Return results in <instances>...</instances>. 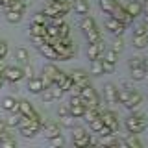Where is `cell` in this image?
Listing matches in <instances>:
<instances>
[{"mask_svg":"<svg viewBox=\"0 0 148 148\" xmlns=\"http://www.w3.org/2000/svg\"><path fill=\"white\" fill-rule=\"evenodd\" d=\"M124 126H126L128 133H135V135H139L141 132H145V130H146L148 119L143 113H133V115H130V117L124 120Z\"/></svg>","mask_w":148,"mask_h":148,"instance_id":"6da1fadb","label":"cell"},{"mask_svg":"<svg viewBox=\"0 0 148 148\" xmlns=\"http://www.w3.org/2000/svg\"><path fill=\"white\" fill-rule=\"evenodd\" d=\"M2 76H4V80L9 82V83H17L24 78V72H22L21 67H6L4 72H2Z\"/></svg>","mask_w":148,"mask_h":148,"instance_id":"7a4b0ae2","label":"cell"},{"mask_svg":"<svg viewBox=\"0 0 148 148\" xmlns=\"http://www.w3.org/2000/svg\"><path fill=\"white\" fill-rule=\"evenodd\" d=\"M91 141V133H87L83 128H76L72 133V143L74 146H89Z\"/></svg>","mask_w":148,"mask_h":148,"instance_id":"3957f363","label":"cell"},{"mask_svg":"<svg viewBox=\"0 0 148 148\" xmlns=\"http://www.w3.org/2000/svg\"><path fill=\"white\" fill-rule=\"evenodd\" d=\"M106 28H108L113 35H122L124 32H126V24L120 22V21H117V18H113L111 15L106 18Z\"/></svg>","mask_w":148,"mask_h":148,"instance_id":"277c9868","label":"cell"},{"mask_svg":"<svg viewBox=\"0 0 148 148\" xmlns=\"http://www.w3.org/2000/svg\"><path fill=\"white\" fill-rule=\"evenodd\" d=\"M109 15L113 17V18H117V21H120V22H124V24H130V22L133 21V18H132V17L128 15L126 8H124L122 4H119V2H117V6L113 8V11H111Z\"/></svg>","mask_w":148,"mask_h":148,"instance_id":"5b68a950","label":"cell"},{"mask_svg":"<svg viewBox=\"0 0 148 148\" xmlns=\"http://www.w3.org/2000/svg\"><path fill=\"white\" fill-rule=\"evenodd\" d=\"M100 117H102V120H104L106 126L111 128V132H113V133L119 132V119H117V115H115L113 111H106V109H104V111L100 113Z\"/></svg>","mask_w":148,"mask_h":148,"instance_id":"8992f818","label":"cell"},{"mask_svg":"<svg viewBox=\"0 0 148 148\" xmlns=\"http://www.w3.org/2000/svg\"><path fill=\"white\" fill-rule=\"evenodd\" d=\"M41 132H43L45 137L52 139L54 135H59V124L54 122V120H45V124L41 126Z\"/></svg>","mask_w":148,"mask_h":148,"instance_id":"52a82bcc","label":"cell"},{"mask_svg":"<svg viewBox=\"0 0 148 148\" xmlns=\"http://www.w3.org/2000/svg\"><path fill=\"white\" fill-rule=\"evenodd\" d=\"M104 100L108 104H119V89L113 83H108L104 87Z\"/></svg>","mask_w":148,"mask_h":148,"instance_id":"ba28073f","label":"cell"},{"mask_svg":"<svg viewBox=\"0 0 148 148\" xmlns=\"http://www.w3.org/2000/svg\"><path fill=\"white\" fill-rule=\"evenodd\" d=\"M106 52V46L104 43H89V48H87V58L89 59H96V58H102Z\"/></svg>","mask_w":148,"mask_h":148,"instance_id":"9c48e42d","label":"cell"},{"mask_svg":"<svg viewBox=\"0 0 148 148\" xmlns=\"http://www.w3.org/2000/svg\"><path fill=\"white\" fill-rule=\"evenodd\" d=\"M45 89V85H43V80H41V76L37 78V76H32V78H28V91L30 92H34V95H41Z\"/></svg>","mask_w":148,"mask_h":148,"instance_id":"30bf717a","label":"cell"},{"mask_svg":"<svg viewBox=\"0 0 148 148\" xmlns=\"http://www.w3.org/2000/svg\"><path fill=\"white\" fill-rule=\"evenodd\" d=\"M71 76H72L74 83H78L80 87L89 85V76H87V72H85V71H82V69H78V71H72V72H71Z\"/></svg>","mask_w":148,"mask_h":148,"instance_id":"8fae6325","label":"cell"},{"mask_svg":"<svg viewBox=\"0 0 148 148\" xmlns=\"http://www.w3.org/2000/svg\"><path fill=\"white\" fill-rule=\"evenodd\" d=\"M126 11H128V15L132 17V18H135L139 15H143V4L139 2V0H132L130 4H126Z\"/></svg>","mask_w":148,"mask_h":148,"instance_id":"7c38bea8","label":"cell"},{"mask_svg":"<svg viewBox=\"0 0 148 148\" xmlns=\"http://www.w3.org/2000/svg\"><path fill=\"white\" fill-rule=\"evenodd\" d=\"M37 48H39V52L43 54L46 59H52V61H56V59H59V58H58V52L54 50V46L50 45V43H45V45L37 46Z\"/></svg>","mask_w":148,"mask_h":148,"instance_id":"4fadbf2b","label":"cell"},{"mask_svg":"<svg viewBox=\"0 0 148 148\" xmlns=\"http://www.w3.org/2000/svg\"><path fill=\"white\" fill-rule=\"evenodd\" d=\"M141 102H143V96L139 95L137 91H132V95H130V100H128L124 106H126L130 111H133V109H137L139 106H141Z\"/></svg>","mask_w":148,"mask_h":148,"instance_id":"5bb4252c","label":"cell"},{"mask_svg":"<svg viewBox=\"0 0 148 148\" xmlns=\"http://www.w3.org/2000/svg\"><path fill=\"white\" fill-rule=\"evenodd\" d=\"M18 113H21L22 117H32V115H35L37 111L34 109V106H32L28 100H21L18 102Z\"/></svg>","mask_w":148,"mask_h":148,"instance_id":"9a60e30c","label":"cell"},{"mask_svg":"<svg viewBox=\"0 0 148 148\" xmlns=\"http://www.w3.org/2000/svg\"><path fill=\"white\" fill-rule=\"evenodd\" d=\"M2 109L6 111H13V113H18V100H15L13 96H6L2 100ZM21 115V113H18Z\"/></svg>","mask_w":148,"mask_h":148,"instance_id":"2e32d148","label":"cell"},{"mask_svg":"<svg viewBox=\"0 0 148 148\" xmlns=\"http://www.w3.org/2000/svg\"><path fill=\"white\" fill-rule=\"evenodd\" d=\"M72 9L78 15H87V13H89V2H87V0H74Z\"/></svg>","mask_w":148,"mask_h":148,"instance_id":"e0dca14e","label":"cell"},{"mask_svg":"<svg viewBox=\"0 0 148 148\" xmlns=\"http://www.w3.org/2000/svg\"><path fill=\"white\" fill-rule=\"evenodd\" d=\"M83 34H85V37H87L89 43H100V41H102V32L96 26L91 28V30H87V32H83Z\"/></svg>","mask_w":148,"mask_h":148,"instance_id":"ac0fdd59","label":"cell"},{"mask_svg":"<svg viewBox=\"0 0 148 148\" xmlns=\"http://www.w3.org/2000/svg\"><path fill=\"white\" fill-rule=\"evenodd\" d=\"M95 18H92L91 15H83L80 18V28H82V32H87V30H91V28H95Z\"/></svg>","mask_w":148,"mask_h":148,"instance_id":"d6986e66","label":"cell"},{"mask_svg":"<svg viewBox=\"0 0 148 148\" xmlns=\"http://www.w3.org/2000/svg\"><path fill=\"white\" fill-rule=\"evenodd\" d=\"M22 18V13L15 11V9H6V21L9 24H17V22H21Z\"/></svg>","mask_w":148,"mask_h":148,"instance_id":"ffe728a7","label":"cell"},{"mask_svg":"<svg viewBox=\"0 0 148 148\" xmlns=\"http://www.w3.org/2000/svg\"><path fill=\"white\" fill-rule=\"evenodd\" d=\"M130 74H132V80H135V82H141V80H145V78H146V71L143 67L130 69Z\"/></svg>","mask_w":148,"mask_h":148,"instance_id":"44dd1931","label":"cell"},{"mask_svg":"<svg viewBox=\"0 0 148 148\" xmlns=\"http://www.w3.org/2000/svg\"><path fill=\"white\" fill-rule=\"evenodd\" d=\"M91 72L100 76L104 74V65H102V58H96V59H91Z\"/></svg>","mask_w":148,"mask_h":148,"instance_id":"7402d4cb","label":"cell"},{"mask_svg":"<svg viewBox=\"0 0 148 148\" xmlns=\"http://www.w3.org/2000/svg\"><path fill=\"white\" fill-rule=\"evenodd\" d=\"M115 6H117V0H100V9L106 13V15H109Z\"/></svg>","mask_w":148,"mask_h":148,"instance_id":"603a6c76","label":"cell"},{"mask_svg":"<svg viewBox=\"0 0 148 148\" xmlns=\"http://www.w3.org/2000/svg\"><path fill=\"white\" fill-rule=\"evenodd\" d=\"M58 72H59V69L56 67V65H52V63H48V65H45V67H43V74H45L46 78H50L52 82H54V76Z\"/></svg>","mask_w":148,"mask_h":148,"instance_id":"cb8c5ba5","label":"cell"},{"mask_svg":"<svg viewBox=\"0 0 148 148\" xmlns=\"http://www.w3.org/2000/svg\"><path fill=\"white\" fill-rule=\"evenodd\" d=\"M0 146H17V141L11 135H8V132L0 133Z\"/></svg>","mask_w":148,"mask_h":148,"instance_id":"d4e9b609","label":"cell"},{"mask_svg":"<svg viewBox=\"0 0 148 148\" xmlns=\"http://www.w3.org/2000/svg\"><path fill=\"white\" fill-rule=\"evenodd\" d=\"M30 35H45L46 37V26L45 24H35V22H32Z\"/></svg>","mask_w":148,"mask_h":148,"instance_id":"484cf974","label":"cell"},{"mask_svg":"<svg viewBox=\"0 0 148 148\" xmlns=\"http://www.w3.org/2000/svg\"><path fill=\"white\" fill-rule=\"evenodd\" d=\"M148 45V35H133V46L143 50Z\"/></svg>","mask_w":148,"mask_h":148,"instance_id":"4316f807","label":"cell"},{"mask_svg":"<svg viewBox=\"0 0 148 148\" xmlns=\"http://www.w3.org/2000/svg\"><path fill=\"white\" fill-rule=\"evenodd\" d=\"M59 122H61L65 128H74V124H76V117H72L71 113L63 115V117H59Z\"/></svg>","mask_w":148,"mask_h":148,"instance_id":"83f0119b","label":"cell"},{"mask_svg":"<svg viewBox=\"0 0 148 148\" xmlns=\"http://www.w3.org/2000/svg\"><path fill=\"white\" fill-rule=\"evenodd\" d=\"M122 48H124V41L120 39V35H115L113 43H111V50L117 52V54H120V52H122Z\"/></svg>","mask_w":148,"mask_h":148,"instance_id":"f1b7e54d","label":"cell"},{"mask_svg":"<svg viewBox=\"0 0 148 148\" xmlns=\"http://www.w3.org/2000/svg\"><path fill=\"white\" fill-rule=\"evenodd\" d=\"M83 113H85V106L83 104H76V106H71V115L76 119L83 117Z\"/></svg>","mask_w":148,"mask_h":148,"instance_id":"f546056e","label":"cell"},{"mask_svg":"<svg viewBox=\"0 0 148 148\" xmlns=\"http://www.w3.org/2000/svg\"><path fill=\"white\" fill-rule=\"evenodd\" d=\"M102 126H104V120H102V117H96V119L89 120V128H91L95 133H98L100 130H102Z\"/></svg>","mask_w":148,"mask_h":148,"instance_id":"4dcf8cb0","label":"cell"},{"mask_svg":"<svg viewBox=\"0 0 148 148\" xmlns=\"http://www.w3.org/2000/svg\"><path fill=\"white\" fill-rule=\"evenodd\" d=\"M32 22H35V24H45L46 26L50 22V17L45 15V13L41 11V13H35V17H34V21H32Z\"/></svg>","mask_w":148,"mask_h":148,"instance_id":"1f68e13d","label":"cell"},{"mask_svg":"<svg viewBox=\"0 0 148 148\" xmlns=\"http://www.w3.org/2000/svg\"><path fill=\"white\" fill-rule=\"evenodd\" d=\"M8 9H15V11H18V13H24L26 11V0H15Z\"/></svg>","mask_w":148,"mask_h":148,"instance_id":"d6a6232c","label":"cell"},{"mask_svg":"<svg viewBox=\"0 0 148 148\" xmlns=\"http://www.w3.org/2000/svg\"><path fill=\"white\" fill-rule=\"evenodd\" d=\"M124 141H126V146H135V148H141V146H143V143L137 139L135 133H130V137L124 139Z\"/></svg>","mask_w":148,"mask_h":148,"instance_id":"836d02e7","label":"cell"},{"mask_svg":"<svg viewBox=\"0 0 148 148\" xmlns=\"http://www.w3.org/2000/svg\"><path fill=\"white\" fill-rule=\"evenodd\" d=\"M15 56H17V59L21 63H28V58H30V54H28V50L26 48H17V52H15Z\"/></svg>","mask_w":148,"mask_h":148,"instance_id":"e575fe53","label":"cell"},{"mask_svg":"<svg viewBox=\"0 0 148 148\" xmlns=\"http://www.w3.org/2000/svg\"><path fill=\"white\" fill-rule=\"evenodd\" d=\"M58 37L59 39H63V37H71V28H69V24H63L58 26Z\"/></svg>","mask_w":148,"mask_h":148,"instance_id":"d590c367","label":"cell"},{"mask_svg":"<svg viewBox=\"0 0 148 148\" xmlns=\"http://www.w3.org/2000/svg\"><path fill=\"white\" fill-rule=\"evenodd\" d=\"M50 91H52V95H54V100H58V98H61L63 96V89H61V85H58V83H52V87H50Z\"/></svg>","mask_w":148,"mask_h":148,"instance_id":"8d00e7d4","label":"cell"},{"mask_svg":"<svg viewBox=\"0 0 148 148\" xmlns=\"http://www.w3.org/2000/svg\"><path fill=\"white\" fill-rule=\"evenodd\" d=\"M130 95H132V91H128V89L122 87V89L119 91V102H120V104H126V102L130 100Z\"/></svg>","mask_w":148,"mask_h":148,"instance_id":"74e56055","label":"cell"},{"mask_svg":"<svg viewBox=\"0 0 148 148\" xmlns=\"http://www.w3.org/2000/svg\"><path fill=\"white\" fill-rule=\"evenodd\" d=\"M18 122H21V115H18V113H15L13 117L6 119V124H8V128H15V126H18Z\"/></svg>","mask_w":148,"mask_h":148,"instance_id":"f35d334b","label":"cell"},{"mask_svg":"<svg viewBox=\"0 0 148 148\" xmlns=\"http://www.w3.org/2000/svg\"><path fill=\"white\" fill-rule=\"evenodd\" d=\"M41 100H43L45 104H48V102L54 100V95H52V91H50V87L48 89H43V92H41Z\"/></svg>","mask_w":148,"mask_h":148,"instance_id":"ab89813d","label":"cell"},{"mask_svg":"<svg viewBox=\"0 0 148 148\" xmlns=\"http://www.w3.org/2000/svg\"><path fill=\"white\" fill-rule=\"evenodd\" d=\"M50 145L56 146V148H58V146H65V139H63V135H61V133H59V135H54L52 139H50Z\"/></svg>","mask_w":148,"mask_h":148,"instance_id":"60d3db41","label":"cell"},{"mask_svg":"<svg viewBox=\"0 0 148 148\" xmlns=\"http://www.w3.org/2000/svg\"><path fill=\"white\" fill-rule=\"evenodd\" d=\"M117 58H119V54L113 52V50H106V52H104V59H106V61L117 63Z\"/></svg>","mask_w":148,"mask_h":148,"instance_id":"b9f144b4","label":"cell"},{"mask_svg":"<svg viewBox=\"0 0 148 148\" xmlns=\"http://www.w3.org/2000/svg\"><path fill=\"white\" fill-rule=\"evenodd\" d=\"M46 35L52 37V39H58V26H54V24H46Z\"/></svg>","mask_w":148,"mask_h":148,"instance_id":"7bdbcfd3","label":"cell"},{"mask_svg":"<svg viewBox=\"0 0 148 148\" xmlns=\"http://www.w3.org/2000/svg\"><path fill=\"white\" fill-rule=\"evenodd\" d=\"M143 59H145V58H139V56H135V58H132V59L128 61L130 69H133V67H143Z\"/></svg>","mask_w":148,"mask_h":148,"instance_id":"ee69618b","label":"cell"},{"mask_svg":"<svg viewBox=\"0 0 148 148\" xmlns=\"http://www.w3.org/2000/svg\"><path fill=\"white\" fill-rule=\"evenodd\" d=\"M133 35H148V26L146 24H139L133 30Z\"/></svg>","mask_w":148,"mask_h":148,"instance_id":"f6af8a7d","label":"cell"},{"mask_svg":"<svg viewBox=\"0 0 148 148\" xmlns=\"http://www.w3.org/2000/svg\"><path fill=\"white\" fill-rule=\"evenodd\" d=\"M72 83H74L72 76H71V74H67V78H65V82L61 83V89H63V91H69V89H71V85H72Z\"/></svg>","mask_w":148,"mask_h":148,"instance_id":"bcb514c9","label":"cell"},{"mask_svg":"<svg viewBox=\"0 0 148 148\" xmlns=\"http://www.w3.org/2000/svg\"><path fill=\"white\" fill-rule=\"evenodd\" d=\"M65 78H67V72L59 71V72H58V74L54 76V83H58V85H61V83L65 82Z\"/></svg>","mask_w":148,"mask_h":148,"instance_id":"7dc6e473","label":"cell"},{"mask_svg":"<svg viewBox=\"0 0 148 148\" xmlns=\"http://www.w3.org/2000/svg\"><path fill=\"white\" fill-rule=\"evenodd\" d=\"M76 104H83V98L80 95H71V100H69V106H76Z\"/></svg>","mask_w":148,"mask_h":148,"instance_id":"c3c4849f","label":"cell"},{"mask_svg":"<svg viewBox=\"0 0 148 148\" xmlns=\"http://www.w3.org/2000/svg\"><path fill=\"white\" fill-rule=\"evenodd\" d=\"M98 133H100V137H109V135H115V133L111 132V128H109V126H106V124L102 126V130H100Z\"/></svg>","mask_w":148,"mask_h":148,"instance_id":"681fc988","label":"cell"},{"mask_svg":"<svg viewBox=\"0 0 148 148\" xmlns=\"http://www.w3.org/2000/svg\"><path fill=\"white\" fill-rule=\"evenodd\" d=\"M102 65H104V72H113L115 71V63H111V61L102 59Z\"/></svg>","mask_w":148,"mask_h":148,"instance_id":"f907efd6","label":"cell"},{"mask_svg":"<svg viewBox=\"0 0 148 148\" xmlns=\"http://www.w3.org/2000/svg\"><path fill=\"white\" fill-rule=\"evenodd\" d=\"M6 54H8V43L6 41H0V58H6Z\"/></svg>","mask_w":148,"mask_h":148,"instance_id":"816d5d0a","label":"cell"},{"mask_svg":"<svg viewBox=\"0 0 148 148\" xmlns=\"http://www.w3.org/2000/svg\"><path fill=\"white\" fill-rule=\"evenodd\" d=\"M22 72H24V78H32V76H34V69H32L30 65H24V67H22Z\"/></svg>","mask_w":148,"mask_h":148,"instance_id":"f5cc1de1","label":"cell"},{"mask_svg":"<svg viewBox=\"0 0 148 148\" xmlns=\"http://www.w3.org/2000/svg\"><path fill=\"white\" fill-rule=\"evenodd\" d=\"M71 113V106L65 104V106H59V117H63V115H69Z\"/></svg>","mask_w":148,"mask_h":148,"instance_id":"db71d44e","label":"cell"},{"mask_svg":"<svg viewBox=\"0 0 148 148\" xmlns=\"http://www.w3.org/2000/svg\"><path fill=\"white\" fill-rule=\"evenodd\" d=\"M8 130V124H6V120H0V133H4Z\"/></svg>","mask_w":148,"mask_h":148,"instance_id":"11a10c76","label":"cell"},{"mask_svg":"<svg viewBox=\"0 0 148 148\" xmlns=\"http://www.w3.org/2000/svg\"><path fill=\"white\" fill-rule=\"evenodd\" d=\"M143 24L148 26V11H143Z\"/></svg>","mask_w":148,"mask_h":148,"instance_id":"9f6ffc18","label":"cell"},{"mask_svg":"<svg viewBox=\"0 0 148 148\" xmlns=\"http://www.w3.org/2000/svg\"><path fill=\"white\" fill-rule=\"evenodd\" d=\"M143 69L146 71V74H148V58H145L143 59Z\"/></svg>","mask_w":148,"mask_h":148,"instance_id":"6f0895ef","label":"cell"},{"mask_svg":"<svg viewBox=\"0 0 148 148\" xmlns=\"http://www.w3.org/2000/svg\"><path fill=\"white\" fill-rule=\"evenodd\" d=\"M13 2H15V0H4V8H6V9H8V8H9V6H11V4H13Z\"/></svg>","mask_w":148,"mask_h":148,"instance_id":"680465c9","label":"cell"},{"mask_svg":"<svg viewBox=\"0 0 148 148\" xmlns=\"http://www.w3.org/2000/svg\"><path fill=\"white\" fill-rule=\"evenodd\" d=\"M143 11H148V0H146L145 4H143Z\"/></svg>","mask_w":148,"mask_h":148,"instance_id":"91938a15","label":"cell"},{"mask_svg":"<svg viewBox=\"0 0 148 148\" xmlns=\"http://www.w3.org/2000/svg\"><path fill=\"white\" fill-rule=\"evenodd\" d=\"M4 82H6V80H4V76H0V87L4 85Z\"/></svg>","mask_w":148,"mask_h":148,"instance_id":"94428289","label":"cell"},{"mask_svg":"<svg viewBox=\"0 0 148 148\" xmlns=\"http://www.w3.org/2000/svg\"><path fill=\"white\" fill-rule=\"evenodd\" d=\"M0 8H4V0H0Z\"/></svg>","mask_w":148,"mask_h":148,"instance_id":"6125c7cd","label":"cell"},{"mask_svg":"<svg viewBox=\"0 0 148 148\" xmlns=\"http://www.w3.org/2000/svg\"><path fill=\"white\" fill-rule=\"evenodd\" d=\"M48 2H58V0H48Z\"/></svg>","mask_w":148,"mask_h":148,"instance_id":"be15d7a7","label":"cell"}]
</instances>
